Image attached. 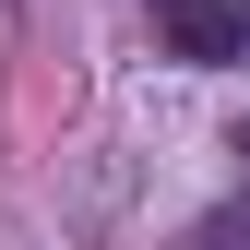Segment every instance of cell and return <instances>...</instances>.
I'll use <instances>...</instances> for the list:
<instances>
[{"instance_id":"3","label":"cell","mask_w":250,"mask_h":250,"mask_svg":"<svg viewBox=\"0 0 250 250\" xmlns=\"http://www.w3.org/2000/svg\"><path fill=\"white\" fill-rule=\"evenodd\" d=\"M238 155H250V119H238Z\"/></svg>"},{"instance_id":"1","label":"cell","mask_w":250,"mask_h":250,"mask_svg":"<svg viewBox=\"0 0 250 250\" xmlns=\"http://www.w3.org/2000/svg\"><path fill=\"white\" fill-rule=\"evenodd\" d=\"M155 48L191 60V72H214V60L250 48V24H238V0H155Z\"/></svg>"},{"instance_id":"4","label":"cell","mask_w":250,"mask_h":250,"mask_svg":"<svg viewBox=\"0 0 250 250\" xmlns=\"http://www.w3.org/2000/svg\"><path fill=\"white\" fill-rule=\"evenodd\" d=\"M238 24H250V0H238Z\"/></svg>"},{"instance_id":"2","label":"cell","mask_w":250,"mask_h":250,"mask_svg":"<svg viewBox=\"0 0 250 250\" xmlns=\"http://www.w3.org/2000/svg\"><path fill=\"white\" fill-rule=\"evenodd\" d=\"M203 250H250V214H214V227H203Z\"/></svg>"}]
</instances>
